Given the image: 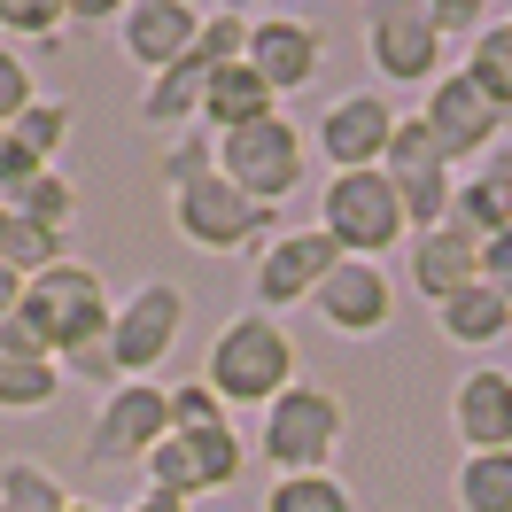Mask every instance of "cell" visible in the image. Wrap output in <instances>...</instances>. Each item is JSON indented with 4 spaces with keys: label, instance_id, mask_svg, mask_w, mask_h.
<instances>
[{
    "label": "cell",
    "instance_id": "cell-1",
    "mask_svg": "<svg viewBox=\"0 0 512 512\" xmlns=\"http://www.w3.org/2000/svg\"><path fill=\"white\" fill-rule=\"evenodd\" d=\"M342 435H350L342 396H334L326 381H288L272 404H264V412H256L249 458H264V466H272V481H280V474H334Z\"/></svg>",
    "mask_w": 512,
    "mask_h": 512
},
{
    "label": "cell",
    "instance_id": "cell-2",
    "mask_svg": "<svg viewBox=\"0 0 512 512\" xmlns=\"http://www.w3.org/2000/svg\"><path fill=\"white\" fill-rule=\"evenodd\" d=\"M288 381H303V373H295V342H288V326L264 319V311L225 319L210 357H202V388L218 396L225 412H264Z\"/></svg>",
    "mask_w": 512,
    "mask_h": 512
},
{
    "label": "cell",
    "instance_id": "cell-3",
    "mask_svg": "<svg viewBox=\"0 0 512 512\" xmlns=\"http://www.w3.org/2000/svg\"><path fill=\"white\" fill-rule=\"evenodd\" d=\"M24 319H32V334L47 342V357L63 365V357L94 350V342H109V319H117V295L101 288L94 264H55V272H39L32 288H24Z\"/></svg>",
    "mask_w": 512,
    "mask_h": 512
},
{
    "label": "cell",
    "instance_id": "cell-4",
    "mask_svg": "<svg viewBox=\"0 0 512 512\" xmlns=\"http://www.w3.org/2000/svg\"><path fill=\"white\" fill-rule=\"evenodd\" d=\"M163 210H171V233L187 249H210V256H241V249H264L272 241V210L249 202V194L218 179V171H194L187 187H163Z\"/></svg>",
    "mask_w": 512,
    "mask_h": 512
},
{
    "label": "cell",
    "instance_id": "cell-5",
    "mask_svg": "<svg viewBox=\"0 0 512 512\" xmlns=\"http://www.w3.org/2000/svg\"><path fill=\"white\" fill-rule=\"evenodd\" d=\"M319 233L342 256H373L381 264L396 241H412V218H404V202H396V187H388L381 171H326Z\"/></svg>",
    "mask_w": 512,
    "mask_h": 512
},
{
    "label": "cell",
    "instance_id": "cell-6",
    "mask_svg": "<svg viewBox=\"0 0 512 512\" xmlns=\"http://www.w3.org/2000/svg\"><path fill=\"white\" fill-rule=\"evenodd\" d=\"M303 171H311V132L295 125L288 109H272L264 125L218 140V179H233V187L249 194V202H264V210H280V202L303 187Z\"/></svg>",
    "mask_w": 512,
    "mask_h": 512
},
{
    "label": "cell",
    "instance_id": "cell-7",
    "mask_svg": "<svg viewBox=\"0 0 512 512\" xmlns=\"http://www.w3.org/2000/svg\"><path fill=\"white\" fill-rule=\"evenodd\" d=\"M179 334H187L179 280H140L117 303V319H109V365H117V381H156V365L179 350Z\"/></svg>",
    "mask_w": 512,
    "mask_h": 512
},
{
    "label": "cell",
    "instance_id": "cell-8",
    "mask_svg": "<svg viewBox=\"0 0 512 512\" xmlns=\"http://www.w3.org/2000/svg\"><path fill=\"white\" fill-rule=\"evenodd\" d=\"M443 47L450 39L435 32L427 0H365V63L381 70L388 86H435L443 78Z\"/></svg>",
    "mask_w": 512,
    "mask_h": 512
},
{
    "label": "cell",
    "instance_id": "cell-9",
    "mask_svg": "<svg viewBox=\"0 0 512 512\" xmlns=\"http://www.w3.org/2000/svg\"><path fill=\"white\" fill-rule=\"evenodd\" d=\"M381 179L396 187V202H404L412 233H435V225H450L458 163L435 148V132L419 125V117H396V132H388V156H381Z\"/></svg>",
    "mask_w": 512,
    "mask_h": 512
},
{
    "label": "cell",
    "instance_id": "cell-10",
    "mask_svg": "<svg viewBox=\"0 0 512 512\" xmlns=\"http://www.w3.org/2000/svg\"><path fill=\"white\" fill-rule=\"evenodd\" d=\"M419 125L435 132V148H443V156L466 171V163H481L489 148H497V140H505L512 117H505V109H497L489 94H481L466 70H443V78L419 94Z\"/></svg>",
    "mask_w": 512,
    "mask_h": 512
},
{
    "label": "cell",
    "instance_id": "cell-11",
    "mask_svg": "<svg viewBox=\"0 0 512 512\" xmlns=\"http://www.w3.org/2000/svg\"><path fill=\"white\" fill-rule=\"evenodd\" d=\"M163 435H171V388L117 381L109 396H101L94 427H86V458H94V466H140Z\"/></svg>",
    "mask_w": 512,
    "mask_h": 512
},
{
    "label": "cell",
    "instance_id": "cell-12",
    "mask_svg": "<svg viewBox=\"0 0 512 512\" xmlns=\"http://www.w3.org/2000/svg\"><path fill=\"white\" fill-rule=\"evenodd\" d=\"M334 264H342V249L326 241L319 225H288V233H272V241L256 249V311L280 319V311H295V303H311Z\"/></svg>",
    "mask_w": 512,
    "mask_h": 512
},
{
    "label": "cell",
    "instance_id": "cell-13",
    "mask_svg": "<svg viewBox=\"0 0 512 512\" xmlns=\"http://www.w3.org/2000/svg\"><path fill=\"white\" fill-rule=\"evenodd\" d=\"M311 311H319L326 334L373 342V334H388V319H396V280H388V264H373V256H342V264L319 280Z\"/></svg>",
    "mask_w": 512,
    "mask_h": 512
},
{
    "label": "cell",
    "instance_id": "cell-14",
    "mask_svg": "<svg viewBox=\"0 0 512 512\" xmlns=\"http://www.w3.org/2000/svg\"><path fill=\"white\" fill-rule=\"evenodd\" d=\"M388 132H396V109L381 101V86H357V94H334L311 125V148L326 156V171H381Z\"/></svg>",
    "mask_w": 512,
    "mask_h": 512
},
{
    "label": "cell",
    "instance_id": "cell-15",
    "mask_svg": "<svg viewBox=\"0 0 512 512\" xmlns=\"http://www.w3.org/2000/svg\"><path fill=\"white\" fill-rule=\"evenodd\" d=\"M249 70L280 101L303 94V86H319V70H326V32L311 24V16L272 8V16H256V24H249Z\"/></svg>",
    "mask_w": 512,
    "mask_h": 512
},
{
    "label": "cell",
    "instance_id": "cell-16",
    "mask_svg": "<svg viewBox=\"0 0 512 512\" xmlns=\"http://www.w3.org/2000/svg\"><path fill=\"white\" fill-rule=\"evenodd\" d=\"M202 16H210V8H194V0H132L125 16H117V55L156 78V70H171L194 47Z\"/></svg>",
    "mask_w": 512,
    "mask_h": 512
},
{
    "label": "cell",
    "instance_id": "cell-17",
    "mask_svg": "<svg viewBox=\"0 0 512 512\" xmlns=\"http://www.w3.org/2000/svg\"><path fill=\"white\" fill-rule=\"evenodd\" d=\"M450 435L466 450H512V365H474L450 388Z\"/></svg>",
    "mask_w": 512,
    "mask_h": 512
},
{
    "label": "cell",
    "instance_id": "cell-18",
    "mask_svg": "<svg viewBox=\"0 0 512 512\" xmlns=\"http://www.w3.org/2000/svg\"><path fill=\"white\" fill-rule=\"evenodd\" d=\"M280 109V94L264 86L249 70V55L241 63H225V70H210V86H202V109H194V125L210 132V140H225V132H249V125H264Z\"/></svg>",
    "mask_w": 512,
    "mask_h": 512
},
{
    "label": "cell",
    "instance_id": "cell-19",
    "mask_svg": "<svg viewBox=\"0 0 512 512\" xmlns=\"http://www.w3.org/2000/svg\"><path fill=\"white\" fill-rule=\"evenodd\" d=\"M481 280V241L466 225H435V233H412V288L427 303H443V295L474 288Z\"/></svg>",
    "mask_w": 512,
    "mask_h": 512
},
{
    "label": "cell",
    "instance_id": "cell-20",
    "mask_svg": "<svg viewBox=\"0 0 512 512\" xmlns=\"http://www.w3.org/2000/svg\"><path fill=\"white\" fill-rule=\"evenodd\" d=\"M435 334L458 342V350H497L512 334V303L489 288V280H474V288H458V295L435 303Z\"/></svg>",
    "mask_w": 512,
    "mask_h": 512
},
{
    "label": "cell",
    "instance_id": "cell-21",
    "mask_svg": "<svg viewBox=\"0 0 512 512\" xmlns=\"http://www.w3.org/2000/svg\"><path fill=\"white\" fill-rule=\"evenodd\" d=\"M187 443V466H194V489L202 497H218V489H233V481L249 474V435L225 419V427H187L179 435Z\"/></svg>",
    "mask_w": 512,
    "mask_h": 512
},
{
    "label": "cell",
    "instance_id": "cell-22",
    "mask_svg": "<svg viewBox=\"0 0 512 512\" xmlns=\"http://www.w3.org/2000/svg\"><path fill=\"white\" fill-rule=\"evenodd\" d=\"M0 264H8V272H24V280H39V272L70 264V233H63V225H39V218L0 210Z\"/></svg>",
    "mask_w": 512,
    "mask_h": 512
},
{
    "label": "cell",
    "instance_id": "cell-23",
    "mask_svg": "<svg viewBox=\"0 0 512 512\" xmlns=\"http://www.w3.org/2000/svg\"><path fill=\"white\" fill-rule=\"evenodd\" d=\"M450 225H466L474 241H497V233H512V179H489V171H458V194H450Z\"/></svg>",
    "mask_w": 512,
    "mask_h": 512
},
{
    "label": "cell",
    "instance_id": "cell-24",
    "mask_svg": "<svg viewBox=\"0 0 512 512\" xmlns=\"http://www.w3.org/2000/svg\"><path fill=\"white\" fill-rule=\"evenodd\" d=\"M458 512H512V450H466L450 474Z\"/></svg>",
    "mask_w": 512,
    "mask_h": 512
},
{
    "label": "cell",
    "instance_id": "cell-25",
    "mask_svg": "<svg viewBox=\"0 0 512 512\" xmlns=\"http://www.w3.org/2000/svg\"><path fill=\"white\" fill-rule=\"evenodd\" d=\"M458 70H466L481 94L512 117V16H489V24L466 39V63H458Z\"/></svg>",
    "mask_w": 512,
    "mask_h": 512
},
{
    "label": "cell",
    "instance_id": "cell-26",
    "mask_svg": "<svg viewBox=\"0 0 512 512\" xmlns=\"http://www.w3.org/2000/svg\"><path fill=\"white\" fill-rule=\"evenodd\" d=\"M63 396L55 357H0V412H47Z\"/></svg>",
    "mask_w": 512,
    "mask_h": 512
},
{
    "label": "cell",
    "instance_id": "cell-27",
    "mask_svg": "<svg viewBox=\"0 0 512 512\" xmlns=\"http://www.w3.org/2000/svg\"><path fill=\"white\" fill-rule=\"evenodd\" d=\"M264 512H357L342 474H280L264 489Z\"/></svg>",
    "mask_w": 512,
    "mask_h": 512
},
{
    "label": "cell",
    "instance_id": "cell-28",
    "mask_svg": "<svg viewBox=\"0 0 512 512\" xmlns=\"http://www.w3.org/2000/svg\"><path fill=\"white\" fill-rule=\"evenodd\" d=\"M0 210H16V218H39V225H78V187H70V171H55V163H47V171H39V179H24V187L8 194V202H0Z\"/></svg>",
    "mask_w": 512,
    "mask_h": 512
},
{
    "label": "cell",
    "instance_id": "cell-29",
    "mask_svg": "<svg viewBox=\"0 0 512 512\" xmlns=\"http://www.w3.org/2000/svg\"><path fill=\"white\" fill-rule=\"evenodd\" d=\"M0 505L8 512H70V489L47 474L39 458H8V466H0Z\"/></svg>",
    "mask_w": 512,
    "mask_h": 512
},
{
    "label": "cell",
    "instance_id": "cell-30",
    "mask_svg": "<svg viewBox=\"0 0 512 512\" xmlns=\"http://www.w3.org/2000/svg\"><path fill=\"white\" fill-rule=\"evenodd\" d=\"M70 125H78V117H70V101H63V94H39V101H32V109H24V117H16L8 132H16V140H24L39 163H55V156L70 148Z\"/></svg>",
    "mask_w": 512,
    "mask_h": 512
},
{
    "label": "cell",
    "instance_id": "cell-31",
    "mask_svg": "<svg viewBox=\"0 0 512 512\" xmlns=\"http://www.w3.org/2000/svg\"><path fill=\"white\" fill-rule=\"evenodd\" d=\"M70 24L63 0H0V39L16 47V39H55Z\"/></svg>",
    "mask_w": 512,
    "mask_h": 512
},
{
    "label": "cell",
    "instance_id": "cell-32",
    "mask_svg": "<svg viewBox=\"0 0 512 512\" xmlns=\"http://www.w3.org/2000/svg\"><path fill=\"white\" fill-rule=\"evenodd\" d=\"M32 101H39V78H32V63H24V55H16L8 39H0V125H16V117H24Z\"/></svg>",
    "mask_w": 512,
    "mask_h": 512
},
{
    "label": "cell",
    "instance_id": "cell-33",
    "mask_svg": "<svg viewBox=\"0 0 512 512\" xmlns=\"http://www.w3.org/2000/svg\"><path fill=\"white\" fill-rule=\"evenodd\" d=\"M225 404L210 396L202 381H171V435H187V427H225Z\"/></svg>",
    "mask_w": 512,
    "mask_h": 512
},
{
    "label": "cell",
    "instance_id": "cell-34",
    "mask_svg": "<svg viewBox=\"0 0 512 512\" xmlns=\"http://www.w3.org/2000/svg\"><path fill=\"white\" fill-rule=\"evenodd\" d=\"M489 8H497V0H427V16H435L443 39H474L481 24H489Z\"/></svg>",
    "mask_w": 512,
    "mask_h": 512
},
{
    "label": "cell",
    "instance_id": "cell-35",
    "mask_svg": "<svg viewBox=\"0 0 512 512\" xmlns=\"http://www.w3.org/2000/svg\"><path fill=\"white\" fill-rule=\"evenodd\" d=\"M39 171H47V163H39L32 148H24V140H16V132L0 125V202H8V194L24 187V179H39Z\"/></svg>",
    "mask_w": 512,
    "mask_h": 512
},
{
    "label": "cell",
    "instance_id": "cell-36",
    "mask_svg": "<svg viewBox=\"0 0 512 512\" xmlns=\"http://www.w3.org/2000/svg\"><path fill=\"white\" fill-rule=\"evenodd\" d=\"M481 280L512 303V233H497V241H481Z\"/></svg>",
    "mask_w": 512,
    "mask_h": 512
},
{
    "label": "cell",
    "instance_id": "cell-37",
    "mask_svg": "<svg viewBox=\"0 0 512 512\" xmlns=\"http://www.w3.org/2000/svg\"><path fill=\"white\" fill-rule=\"evenodd\" d=\"M0 357H47V342L32 334V319L16 311V319H0Z\"/></svg>",
    "mask_w": 512,
    "mask_h": 512
},
{
    "label": "cell",
    "instance_id": "cell-38",
    "mask_svg": "<svg viewBox=\"0 0 512 512\" xmlns=\"http://www.w3.org/2000/svg\"><path fill=\"white\" fill-rule=\"evenodd\" d=\"M63 8H70V24H117L132 0H63Z\"/></svg>",
    "mask_w": 512,
    "mask_h": 512
},
{
    "label": "cell",
    "instance_id": "cell-39",
    "mask_svg": "<svg viewBox=\"0 0 512 512\" xmlns=\"http://www.w3.org/2000/svg\"><path fill=\"white\" fill-rule=\"evenodd\" d=\"M24 288H32V280H24V272H8V264H0V319H16V311H24Z\"/></svg>",
    "mask_w": 512,
    "mask_h": 512
},
{
    "label": "cell",
    "instance_id": "cell-40",
    "mask_svg": "<svg viewBox=\"0 0 512 512\" xmlns=\"http://www.w3.org/2000/svg\"><path fill=\"white\" fill-rule=\"evenodd\" d=\"M256 8L272 16V0H210V16H241V24H256Z\"/></svg>",
    "mask_w": 512,
    "mask_h": 512
},
{
    "label": "cell",
    "instance_id": "cell-41",
    "mask_svg": "<svg viewBox=\"0 0 512 512\" xmlns=\"http://www.w3.org/2000/svg\"><path fill=\"white\" fill-rule=\"evenodd\" d=\"M125 512H194V505H179V497H163V489H140Z\"/></svg>",
    "mask_w": 512,
    "mask_h": 512
},
{
    "label": "cell",
    "instance_id": "cell-42",
    "mask_svg": "<svg viewBox=\"0 0 512 512\" xmlns=\"http://www.w3.org/2000/svg\"><path fill=\"white\" fill-rule=\"evenodd\" d=\"M70 512H101V505H86V497H70Z\"/></svg>",
    "mask_w": 512,
    "mask_h": 512
},
{
    "label": "cell",
    "instance_id": "cell-43",
    "mask_svg": "<svg viewBox=\"0 0 512 512\" xmlns=\"http://www.w3.org/2000/svg\"><path fill=\"white\" fill-rule=\"evenodd\" d=\"M0 512H8V505H0Z\"/></svg>",
    "mask_w": 512,
    "mask_h": 512
}]
</instances>
